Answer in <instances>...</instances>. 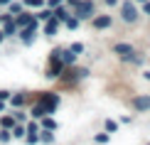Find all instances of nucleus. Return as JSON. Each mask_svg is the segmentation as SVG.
Returning <instances> with one entry per match:
<instances>
[{"mask_svg":"<svg viewBox=\"0 0 150 145\" xmlns=\"http://www.w3.org/2000/svg\"><path fill=\"white\" fill-rule=\"evenodd\" d=\"M74 8H76V20H84V17H91L93 15V3H81V0H79Z\"/></svg>","mask_w":150,"mask_h":145,"instance_id":"nucleus-1","label":"nucleus"},{"mask_svg":"<svg viewBox=\"0 0 150 145\" xmlns=\"http://www.w3.org/2000/svg\"><path fill=\"white\" fill-rule=\"evenodd\" d=\"M121 15H123V20H126V22H135V17H138V10H135L130 3H123V5H121Z\"/></svg>","mask_w":150,"mask_h":145,"instance_id":"nucleus-2","label":"nucleus"},{"mask_svg":"<svg viewBox=\"0 0 150 145\" xmlns=\"http://www.w3.org/2000/svg\"><path fill=\"white\" fill-rule=\"evenodd\" d=\"M113 52H116V54H121L123 59H133V47H130V45H116V47H113Z\"/></svg>","mask_w":150,"mask_h":145,"instance_id":"nucleus-3","label":"nucleus"},{"mask_svg":"<svg viewBox=\"0 0 150 145\" xmlns=\"http://www.w3.org/2000/svg\"><path fill=\"white\" fill-rule=\"evenodd\" d=\"M133 108L148 111V108H150V96H135V98H133Z\"/></svg>","mask_w":150,"mask_h":145,"instance_id":"nucleus-4","label":"nucleus"},{"mask_svg":"<svg viewBox=\"0 0 150 145\" xmlns=\"http://www.w3.org/2000/svg\"><path fill=\"white\" fill-rule=\"evenodd\" d=\"M47 113H52V108H49L47 103H42V101L32 108V116H35V118H42V116H47Z\"/></svg>","mask_w":150,"mask_h":145,"instance_id":"nucleus-5","label":"nucleus"},{"mask_svg":"<svg viewBox=\"0 0 150 145\" xmlns=\"http://www.w3.org/2000/svg\"><path fill=\"white\" fill-rule=\"evenodd\" d=\"M62 69H64V62H62L59 57H57V59H54V64L49 66V74H47V76H49V79H52V76H59V74H62Z\"/></svg>","mask_w":150,"mask_h":145,"instance_id":"nucleus-6","label":"nucleus"},{"mask_svg":"<svg viewBox=\"0 0 150 145\" xmlns=\"http://www.w3.org/2000/svg\"><path fill=\"white\" fill-rule=\"evenodd\" d=\"M42 103H47L49 106V108H57V103H59V96H57V93H45V96H42Z\"/></svg>","mask_w":150,"mask_h":145,"instance_id":"nucleus-7","label":"nucleus"},{"mask_svg":"<svg viewBox=\"0 0 150 145\" xmlns=\"http://www.w3.org/2000/svg\"><path fill=\"white\" fill-rule=\"evenodd\" d=\"M35 27H37V25H27V27L22 30V42H27V45H30V42L35 40Z\"/></svg>","mask_w":150,"mask_h":145,"instance_id":"nucleus-8","label":"nucleus"},{"mask_svg":"<svg viewBox=\"0 0 150 145\" xmlns=\"http://www.w3.org/2000/svg\"><path fill=\"white\" fill-rule=\"evenodd\" d=\"M93 27H98V30H103V27H111V17H108V15H98L96 20H93Z\"/></svg>","mask_w":150,"mask_h":145,"instance_id":"nucleus-9","label":"nucleus"},{"mask_svg":"<svg viewBox=\"0 0 150 145\" xmlns=\"http://www.w3.org/2000/svg\"><path fill=\"white\" fill-rule=\"evenodd\" d=\"M59 59L64 62V64H74V59H76V54H74L71 49H69V52H59Z\"/></svg>","mask_w":150,"mask_h":145,"instance_id":"nucleus-10","label":"nucleus"},{"mask_svg":"<svg viewBox=\"0 0 150 145\" xmlns=\"http://www.w3.org/2000/svg\"><path fill=\"white\" fill-rule=\"evenodd\" d=\"M17 25H22V27H27V25H37V22H35L32 17H30V15H22V12H20V17H17Z\"/></svg>","mask_w":150,"mask_h":145,"instance_id":"nucleus-11","label":"nucleus"},{"mask_svg":"<svg viewBox=\"0 0 150 145\" xmlns=\"http://www.w3.org/2000/svg\"><path fill=\"white\" fill-rule=\"evenodd\" d=\"M15 32H17V27H15V25H12L10 20H5V27H3V35L8 37V35H15Z\"/></svg>","mask_w":150,"mask_h":145,"instance_id":"nucleus-12","label":"nucleus"},{"mask_svg":"<svg viewBox=\"0 0 150 145\" xmlns=\"http://www.w3.org/2000/svg\"><path fill=\"white\" fill-rule=\"evenodd\" d=\"M45 32L47 35H57V20H49L47 27H45Z\"/></svg>","mask_w":150,"mask_h":145,"instance_id":"nucleus-13","label":"nucleus"},{"mask_svg":"<svg viewBox=\"0 0 150 145\" xmlns=\"http://www.w3.org/2000/svg\"><path fill=\"white\" fill-rule=\"evenodd\" d=\"M42 118H45V116H42ZM42 128H47V130H54V128H57L54 118H45V121H42Z\"/></svg>","mask_w":150,"mask_h":145,"instance_id":"nucleus-14","label":"nucleus"},{"mask_svg":"<svg viewBox=\"0 0 150 145\" xmlns=\"http://www.w3.org/2000/svg\"><path fill=\"white\" fill-rule=\"evenodd\" d=\"M10 138H12V133H10L8 128H3V130H0V143H10Z\"/></svg>","mask_w":150,"mask_h":145,"instance_id":"nucleus-15","label":"nucleus"},{"mask_svg":"<svg viewBox=\"0 0 150 145\" xmlns=\"http://www.w3.org/2000/svg\"><path fill=\"white\" fill-rule=\"evenodd\" d=\"M54 20H67V12H64V8H59V5H57V10H54Z\"/></svg>","mask_w":150,"mask_h":145,"instance_id":"nucleus-16","label":"nucleus"},{"mask_svg":"<svg viewBox=\"0 0 150 145\" xmlns=\"http://www.w3.org/2000/svg\"><path fill=\"white\" fill-rule=\"evenodd\" d=\"M12 135L15 138H25V128L22 125H12Z\"/></svg>","mask_w":150,"mask_h":145,"instance_id":"nucleus-17","label":"nucleus"},{"mask_svg":"<svg viewBox=\"0 0 150 145\" xmlns=\"http://www.w3.org/2000/svg\"><path fill=\"white\" fill-rule=\"evenodd\" d=\"M116 128H118V123L108 118V121H106V130H108V133H116Z\"/></svg>","mask_w":150,"mask_h":145,"instance_id":"nucleus-18","label":"nucleus"},{"mask_svg":"<svg viewBox=\"0 0 150 145\" xmlns=\"http://www.w3.org/2000/svg\"><path fill=\"white\" fill-rule=\"evenodd\" d=\"M25 103V96L22 93H17V96H12V106H22Z\"/></svg>","mask_w":150,"mask_h":145,"instance_id":"nucleus-19","label":"nucleus"},{"mask_svg":"<svg viewBox=\"0 0 150 145\" xmlns=\"http://www.w3.org/2000/svg\"><path fill=\"white\" fill-rule=\"evenodd\" d=\"M25 140L32 145V143H37V140H40V135H37V133H27V135H25Z\"/></svg>","mask_w":150,"mask_h":145,"instance_id":"nucleus-20","label":"nucleus"},{"mask_svg":"<svg viewBox=\"0 0 150 145\" xmlns=\"http://www.w3.org/2000/svg\"><path fill=\"white\" fill-rule=\"evenodd\" d=\"M10 125H15V121H12L10 116H5V118H3V128H10Z\"/></svg>","mask_w":150,"mask_h":145,"instance_id":"nucleus-21","label":"nucleus"},{"mask_svg":"<svg viewBox=\"0 0 150 145\" xmlns=\"http://www.w3.org/2000/svg\"><path fill=\"white\" fill-rule=\"evenodd\" d=\"M20 12H22L20 5H10V15H20Z\"/></svg>","mask_w":150,"mask_h":145,"instance_id":"nucleus-22","label":"nucleus"},{"mask_svg":"<svg viewBox=\"0 0 150 145\" xmlns=\"http://www.w3.org/2000/svg\"><path fill=\"white\" fill-rule=\"evenodd\" d=\"M67 25H69V30H74L79 25V20H76V17H74V20H71V17H67Z\"/></svg>","mask_w":150,"mask_h":145,"instance_id":"nucleus-23","label":"nucleus"},{"mask_svg":"<svg viewBox=\"0 0 150 145\" xmlns=\"http://www.w3.org/2000/svg\"><path fill=\"white\" fill-rule=\"evenodd\" d=\"M40 140H45V143H52V140H54V135H52V133H42V138H40Z\"/></svg>","mask_w":150,"mask_h":145,"instance_id":"nucleus-24","label":"nucleus"},{"mask_svg":"<svg viewBox=\"0 0 150 145\" xmlns=\"http://www.w3.org/2000/svg\"><path fill=\"white\" fill-rule=\"evenodd\" d=\"M106 140H108V133H98L96 135V143H106Z\"/></svg>","mask_w":150,"mask_h":145,"instance_id":"nucleus-25","label":"nucleus"},{"mask_svg":"<svg viewBox=\"0 0 150 145\" xmlns=\"http://www.w3.org/2000/svg\"><path fill=\"white\" fill-rule=\"evenodd\" d=\"M25 3H27V5H32V8H40V5L45 3V0H25Z\"/></svg>","mask_w":150,"mask_h":145,"instance_id":"nucleus-26","label":"nucleus"},{"mask_svg":"<svg viewBox=\"0 0 150 145\" xmlns=\"http://www.w3.org/2000/svg\"><path fill=\"white\" fill-rule=\"evenodd\" d=\"M81 49H84V45H79V42H76V45H71V52H74V54H79Z\"/></svg>","mask_w":150,"mask_h":145,"instance_id":"nucleus-27","label":"nucleus"},{"mask_svg":"<svg viewBox=\"0 0 150 145\" xmlns=\"http://www.w3.org/2000/svg\"><path fill=\"white\" fill-rule=\"evenodd\" d=\"M49 17H52V12H47V10L40 12V20H49Z\"/></svg>","mask_w":150,"mask_h":145,"instance_id":"nucleus-28","label":"nucleus"},{"mask_svg":"<svg viewBox=\"0 0 150 145\" xmlns=\"http://www.w3.org/2000/svg\"><path fill=\"white\" fill-rule=\"evenodd\" d=\"M37 130H40V128H37V123H30V128H27V133H37Z\"/></svg>","mask_w":150,"mask_h":145,"instance_id":"nucleus-29","label":"nucleus"},{"mask_svg":"<svg viewBox=\"0 0 150 145\" xmlns=\"http://www.w3.org/2000/svg\"><path fill=\"white\" fill-rule=\"evenodd\" d=\"M57 5H62V0H49V8H57Z\"/></svg>","mask_w":150,"mask_h":145,"instance_id":"nucleus-30","label":"nucleus"},{"mask_svg":"<svg viewBox=\"0 0 150 145\" xmlns=\"http://www.w3.org/2000/svg\"><path fill=\"white\" fill-rule=\"evenodd\" d=\"M143 10H145V15H150V3H148V0H145V8H143Z\"/></svg>","mask_w":150,"mask_h":145,"instance_id":"nucleus-31","label":"nucleus"},{"mask_svg":"<svg viewBox=\"0 0 150 145\" xmlns=\"http://www.w3.org/2000/svg\"><path fill=\"white\" fill-rule=\"evenodd\" d=\"M8 98V91H0V101H5Z\"/></svg>","mask_w":150,"mask_h":145,"instance_id":"nucleus-32","label":"nucleus"},{"mask_svg":"<svg viewBox=\"0 0 150 145\" xmlns=\"http://www.w3.org/2000/svg\"><path fill=\"white\" fill-rule=\"evenodd\" d=\"M118 3V0H106V5H116Z\"/></svg>","mask_w":150,"mask_h":145,"instance_id":"nucleus-33","label":"nucleus"},{"mask_svg":"<svg viewBox=\"0 0 150 145\" xmlns=\"http://www.w3.org/2000/svg\"><path fill=\"white\" fill-rule=\"evenodd\" d=\"M8 3H10V0H0V5H8Z\"/></svg>","mask_w":150,"mask_h":145,"instance_id":"nucleus-34","label":"nucleus"},{"mask_svg":"<svg viewBox=\"0 0 150 145\" xmlns=\"http://www.w3.org/2000/svg\"><path fill=\"white\" fill-rule=\"evenodd\" d=\"M3 108H5V106H3V101H0V111H3Z\"/></svg>","mask_w":150,"mask_h":145,"instance_id":"nucleus-35","label":"nucleus"},{"mask_svg":"<svg viewBox=\"0 0 150 145\" xmlns=\"http://www.w3.org/2000/svg\"><path fill=\"white\" fill-rule=\"evenodd\" d=\"M3 37H5V35H3V32H0V42H3Z\"/></svg>","mask_w":150,"mask_h":145,"instance_id":"nucleus-36","label":"nucleus"},{"mask_svg":"<svg viewBox=\"0 0 150 145\" xmlns=\"http://www.w3.org/2000/svg\"><path fill=\"white\" fill-rule=\"evenodd\" d=\"M140 3H145V0H140Z\"/></svg>","mask_w":150,"mask_h":145,"instance_id":"nucleus-37","label":"nucleus"}]
</instances>
